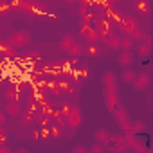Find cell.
<instances>
[{
  "label": "cell",
  "mask_w": 153,
  "mask_h": 153,
  "mask_svg": "<svg viewBox=\"0 0 153 153\" xmlns=\"http://www.w3.org/2000/svg\"><path fill=\"white\" fill-rule=\"evenodd\" d=\"M29 43H31V33L27 29H16L6 40V45L11 47V49H24Z\"/></svg>",
  "instance_id": "6da1fadb"
},
{
  "label": "cell",
  "mask_w": 153,
  "mask_h": 153,
  "mask_svg": "<svg viewBox=\"0 0 153 153\" xmlns=\"http://www.w3.org/2000/svg\"><path fill=\"white\" fill-rule=\"evenodd\" d=\"M117 27L121 31V36H130L131 38L140 25H139V20L135 16H124V18L117 20Z\"/></svg>",
  "instance_id": "7a4b0ae2"
},
{
  "label": "cell",
  "mask_w": 153,
  "mask_h": 153,
  "mask_svg": "<svg viewBox=\"0 0 153 153\" xmlns=\"http://www.w3.org/2000/svg\"><path fill=\"white\" fill-rule=\"evenodd\" d=\"M83 124V112L79 106H70L67 115H65V126H68L70 130H78Z\"/></svg>",
  "instance_id": "3957f363"
},
{
  "label": "cell",
  "mask_w": 153,
  "mask_h": 153,
  "mask_svg": "<svg viewBox=\"0 0 153 153\" xmlns=\"http://www.w3.org/2000/svg\"><path fill=\"white\" fill-rule=\"evenodd\" d=\"M103 94H105V105H106V108L114 114L121 106L119 88H103Z\"/></svg>",
  "instance_id": "277c9868"
},
{
  "label": "cell",
  "mask_w": 153,
  "mask_h": 153,
  "mask_svg": "<svg viewBox=\"0 0 153 153\" xmlns=\"http://www.w3.org/2000/svg\"><path fill=\"white\" fill-rule=\"evenodd\" d=\"M106 149H108L110 153H128V151H130V146H128L124 135H112Z\"/></svg>",
  "instance_id": "5b68a950"
},
{
  "label": "cell",
  "mask_w": 153,
  "mask_h": 153,
  "mask_svg": "<svg viewBox=\"0 0 153 153\" xmlns=\"http://www.w3.org/2000/svg\"><path fill=\"white\" fill-rule=\"evenodd\" d=\"M114 117H115V123H117V126L126 133V131H130V115H128V110L124 108V106H119L115 112H114Z\"/></svg>",
  "instance_id": "8992f818"
},
{
  "label": "cell",
  "mask_w": 153,
  "mask_h": 153,
  "mask_svg": "<svg viewBox=\"0 0 153 153\" xmlns=\"http://www.w3.org/2000/svg\"><path fill=\"white\" fill-rule=\"evenodd\" d=\"M149 85H151V76H149L148 72H137V78H135V81L131 83L133 90H137V92L148 90Z\"/></svg>",
  "instance_id": "52a82bcc"
},
{
  "label": "cell",
  "mask_w": 153,
  "mask_h": 153,
  "mask_svg": "<svg viewBox=\"0 0 153 153\" xmlns=\"http://www.w3.org/2000/svg\"><path fill=\"white\" fill-rule=\"evenodd\" d=\"M151 47H153V38H151V34H146V38L135 45V52L139 56H149Z\"/></svg>",
  "instance_id": "ba28073f"
},
{
  "label": "cell",
  "mask_w": 153,
  "mask_h": 153,
  "mask_svg": "<svg viewBox=\"0 0 153 153\" xmlns=\"http://www.w3.org/2000/svg\"><path fill=\"white\" fill-rule=\"evenodd\" d=\"M101 85H103V88H119V79L112 70H106L101 76Z\"/></svg>",
  "instance_id": "9c48e42d"
},
{
  "label": "cell",
  "mask_w": 153,
  "mask_h": 153,
  "mask_svg": "<svg viewBox=\"0 0 153 153\" xmlns=\"http://www.w3.org/2000/svg\"><path fill=\"white\" fill-rule=\"evenodd\" d=\"M135 63V56H133V52H124V51H121L119 54H117V65L124 70V68H131V65Z\"/></svg>",
  "instance_id": "30bf717a"
},
{
  "label": "cell",
  "mask_w": 153,
  "mask_h": 153,
  "mask_svg": "<svg viewBox=\"0 0 153 153\" xmlns=\"http://www.w3.org/2000/svg\"><path fill=\"white\" fill-rule=\"evenodd\" d=\"M56 88H58L59 94H72L74 92V83L67 78H59L56 81Z\"/></svg>",
  "instance_id": "8fae6325"
},
{
  "label": "cell",
  "mask_w": 153,
  "mask_h": 153,
  "mask_svg": "<svg viewBox=\"0 0 153 153\" xmlns=\"http://www.w3.org/2000/svg\"><path fill=\"white\" fill-rule=\"evenodd\" d=\"M4 112H6L7 117H18V115H22V105H20V101H9L6 105Z\"/></svg>",
  "instance_id": "7c38bea8"
},
{
  "label": "cell",
  "mask_w": 153,
  "mask_h": 153,
  "mask_svg": "<svg viewBox=\"0 0 153 153\" xmlns=\"http://www.w3.org/2000/svg\"><path fill=\"white\" fill-rule=\"evenodd\" d=\"M110 137H112V133L108 130H105V128H99V130L94 131V140L97 144H101V146H106L110 142Z\"/></svg>",
  "instance_id": "4fadbf2b"
},
{
  "label": "cell",
  "mask_w": 153,
  "mask_h": 153,
  "mask_svg": "<svg viewBox=\"0 0 153 153\" xmlns=\"http://www.w3.org/2000/svg\"><path fill=\"white\" fill-rule=\"evenodd\" d=\"M103 42H105V45H106L110 51L121 52V36H119V34H110V36H106Z\"/></svg>",
  "instance_id": "5bb4252c"
},
{
  "label": "cell",
  "mask_w": 153,
  "mask_h": 153,
  "mask_svg": "<svg viewBox=\"0 0 153 153\" xmlns=\"http://www.w3.org/2000/svg\"><path fill=\"white\" fill-rule=\"evenodd\" d=\"M76 43H78V40H76L72 34H65V36H61V40H59V49H61L63 52H68Z\"/></svg>",
  "instance_id": "9a60e30c"
},
{
  "label": "cell",
  "mask_w": 153,
  "mask_h": 153,
  "mask_svg": "<svg viewBox=\"0 0 153 153\" xmlns=\"http://www.w3.org/2000/svg\"><path fill=\"white\" fill-rule=\"evenodd\" d=\"M133 9H135L139 15H149L151 6H149L148 0H135V2H133Z\"/></svg>",
  "instance_id": "2e32d148"
},
{
  "label": "cell",
  "mask_w": 153,
  "mask_h": 153,
  "mask_svg": "<svg viewBox=\"0 0 153 153\" xmlns=\"http://www.w3.org/2000/svg\"><path fill=\"white\" fill-rule=\"evenodd\" d=\"M135 78H137V72H135L133 68H124V70L121 72V76H119V79H121L123 83H126V85H131V83L135 81Z\"/></svg>",
  "instance_id": "e0dca14e"
},
{
  "label": "cell",
  "mask_w": 153,
  "mask_h": 153,
  "mask_svg": "<svg viewBox=\"0 0 153 153\" xmlns=\"http://www.w3.org/2000/svg\"><path fill=\"white\" fill-rule=\"evenodd\" d=\"M83 51H85V54H88V56H103V51H101V45L99 43H87L85 47H83Z\"/></svg>",
  "instance_id": "ac0fdd59"
},
{
  "label": "cell",
  "mask_w": 153,
  "mask_h": 153,
  "mask_svg": "<svg viewBox=\"0 0 153 153\" xmlns=\"http://www.w3.org/2000/svg\"><path fill=\"white\" fill-rule=\"evenodd\" d=\"M4 97L7 99V103L9 101H20V90H18V87H7L4 90Z\"/></svg>",
  "instance_id": "d6986e66"
},
{
  "label": "cell",
  "mask_w": 153,
  "mask_h": 153,
  "mask_svg": "<svg viewBox=\"0 0 153 153\" xmlns=\"http://www.w3.org/2000/svg\"><path fill=\"white\" fill-rule=\"evenodd\" d=\"M135 42H133V38H130V36H121V51H124V52H133V49H135Z\"/></svg>",
  "instance_id": "ffe728a7"
},
{
  "label": "cell",
  "mask_w": 153,
  "mask_h": 153,
  "mask_svg": "<svg viewBox=\"0 0 153 153\" xmlns=\"http://www.w3.org/2000/svg\"><path fill=\"white\" fill-rule=\"evenodd\" d=\"M142 131H146V123H144V121L137 119V121H131V123H130V133L139 135V133H142Z\"/></svg>",
  "instance_id": "44dd1931"
},
{
  "label": "cell",
  "mask_w": 153,
  "mask_h": 153,
  "mask_svg": "<svg viewBox=\"0 0 153 153\" xmlns=\"http://www.w3.org/2000/svg\"><path fill=\"white\" fill-rule=\"evenodd\" d=\"M47 131H49V137L51 139H59L61 135H63V128H59V126H56V124H49L47 126Z\"/></svg>",
  "instance_id": "7402d4cb"
},
{
  "label": "cell",
  "mask_w": 153,
  "mask_h": 153,
  "mask_svg": "<svg viewBox=\"0 0 153 153\" xmlns=\"http://www.w3.org/2000/svg\"><path fill=\"white\" fill-rule=\"evenodd\" d=\"M33 137H34V139H40V140H49V139H51V137H49V131H47V128H40V130H34Z\"/></svg>",
  "instance_id": "603a6c76"
},
{
  "label": "cell",
  "mask_w": 153,
  "mask_h": 153,
  "mask_svg": "<svg viewBox=\"0 0 153 153\" xmlns=\"http://www.w3.org/2000/svg\"><path fill=\"white\" fill-rule=\"evenodd\" d=\"M146 34H148V33H146V31H144L142 27H139V29L135 31V34H133L131 38H133V42H135V43H139V42H142V40L146 38Z\"/></svg>",
  "instance_id": "cb8c5ba5"
},
{
  "label": "cell",
  "mask_w": 153,
  "mask_h": 153,
  "mask_svg": "<svg viewBox=\"0 0 153 153\" xmlns=\"http://www.w3.org/2000/svg\"><path fill=\"white\" fill-rule=\"evenodd\" d=\"M88 153H106V146H101V144L94 142V144L88 148Z\"/></svg>",
  "instance_id": "d4e9b609"
},
{
  "label": "cell",
  "mask_w": 153,
  "mask_h": 153,
  "mask_svg": "<svg viewBox=\"0 0 153 153\" xmlns=\"http://www.w3.org/2000/svg\"><path fill=\"white\" fill-rule=\"evenodd\" d=\"M72 153H88V148L85 144H76L72 148Z\"/></svg>",
  "instance_id": "484cf974"
},
{
  "label": "cell",
  "mask_w": 153,
  "mask_h": 153,
  "mask_svg": "<svg viewBox=\"0 0 153 153\" xmlns=\"http://www.w3.org/2000/svg\"><path fill=\"white\" fill-rule=\"evenodd\" d=\"M7 119H9V117L6 115V112H4V110H0V126H2V128L6 126V123H7Z\"/></svg>",
  "instance_id": "4316f807"
},
{
  "label": "cell",
  "mask_w": 153,
  "mask_h": 153,
  "mask_svg": "<svg viewBox=\"0 0 153 153\" xmlns=\"http://www.w3.org/2000/svg\"><path fill=\"white\" fill-rule=\"evenodd\" d=\"M0 153H13V149L7 144H0Z\"/></svg>",
  "instance_id": "83f0119b"
},
{
  "label": "cell",
  "mask_w": 153,
  "mask_h": 153,
  "mask_svg": "<svg viewBox=\"0 0 153 153\" xmlns=\"http://www.w3.org/2000/svg\"><path fill=\"white\" fill-rule=\"evenodd\" d=\"M27 59H31V61L40 59V54H38V52H31V54H27Z\"/></svg>",
  "instance_id": "f1b7e54d"
},
{
  "label": "cell",
  "mask_w": 153,
  "mask_h": 153,
  "mask_svg": "<svg viewBox=\"0 0 153 153\" xmlns=\"http://www.w3.org/2000/svg\"><path fill=\"white\" fill-rule=\"evenodd\" d=\"M13 153H31V151H29L27 148H24V146H22V148H18V149H15Z\"/></svg>",
  "instance_id": "f546056e"
},
{
  "label": "cell",
  "mask_w": 153,
  "mask_h": 153,
  "mask_svg": "<svg viewBox=\"0 0 153 153\" xmlns=\"http://www.w3.org/2000/svg\"><path fill=\"white\" fill-rule=\"evenodd\" d=\"M87 70H88V68L85 67V68H83V74H87ZM74 76H76V78H81V74H74Z\"/></svg>",
  "instance_id": "4dcf8cb0"
},
{
  "label": "cell",
  "mask_w": 153,
  "mask_h": 153,
  "mask_svg": "<svg viewBox=\"0 0 153 153\" xmlns=\"http://www.w3.org/2000/svg\"><path fill=\"white\" fill-rule=\"evenodd\" d=\"M144 153H151V149H146V151H144Z\"/></svg>",
  "instance_id": "1f68e13d"
},
{
  "label": "cell",
  "mask_w": 153,
  "mask_h": 153,
  "mask_svg": "<svg viewBox=\"0 0 153 153\" xmlns=\"http://www.w3.org/2000/svg\"><path fill=\"white\" fill-rule=\"evenodd\" d=\"M0 47H2V43H0Z\"/></svg>",
  "instance_id": "d6a6232c"
}]
</instances>
